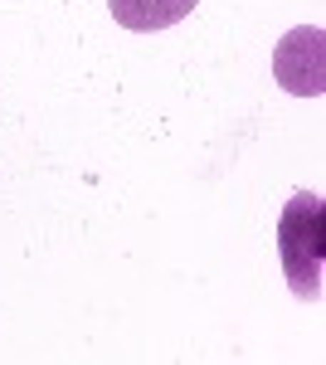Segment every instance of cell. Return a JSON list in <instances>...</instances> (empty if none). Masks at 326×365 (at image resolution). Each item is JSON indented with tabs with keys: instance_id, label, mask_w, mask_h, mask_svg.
Instances as JSON below:
<instances>
[{
	"instance_id": "cell-1",
	"label": "cell",
	"mask_w": 326,
	"mask_h": 365,
	"mask_svg": "<svg viewBox=\"0 0 326 365\" xmlns=\"http://www.w3.org/2000/svg\"><path fill=\"white\" fill-rule=\"evenodd\" d=\"M277 258L287 287L302 302L322 297V258H326V200L317 190H302L287 200L282 220H277Z\"/></svg>"
},
{
	"instance_id": "cell-2",
	"label": "cell",
	"mask_w": 326,
	"mask_h": 365,
	"mask_svg": "<svg viewBox=\"0 0 326 365\" xmlns=\"http://www.w3.org/2000/svg\"><path fill=\"white\" fill-rule=\"evenodd\" d=\"M326 34L317 25H297L272 49V78L292 98H322L326 93Z\"/></svg>"
},
{
	"instance_id": "cell-3",
	"label": "cell",
	"mask_w": 326,
	"mask_h": 365,
	"mask_svg": "<svg viewBox=\"0 0 326 365\" xmlns=\"http://www.w3.org/2000/svg\"><path fill=\"white\" fill-rule=\"evenodd\" d=\"M200 0H108L112 20L132 34H151V29H165V25H180Z\"/></svg>"
}]
</instances>
